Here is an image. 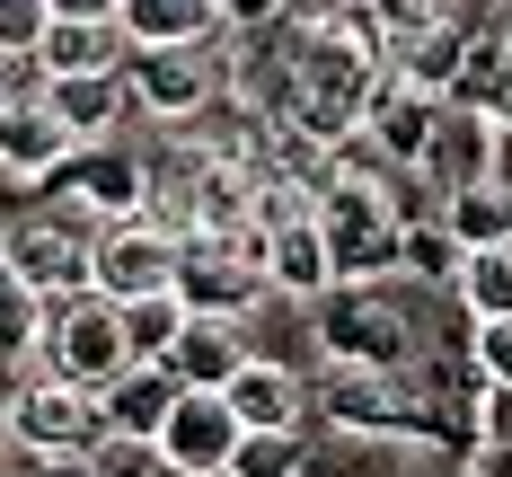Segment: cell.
<instances>
[{"mask_svg":"<svg viewBox=\"0 0 512 477\" xmlns=\"http://www.w3.org/2000/svg\"><path fill=\"white\" fill-rule=\"evenodd\" d=\"M133 62V36L115 27V18H53L45 53H36V71H124Z\"/></svg>","mask_w":512,"mask_h":477,"instance_id":"4fadbf2b","label":"cell"},{"mask_svg":"<svg viewBox=\"0 0 512 477\" xmlns=\"http://www.w3.org/2000/svg\"><path fill=\"white\" fill-rule=\"evenodd\" d=\"M115 27L133 36V53L151 45H204L221 27V0H115Z\"/></svg>","mask_w":512,"mask_h":477,"instance_id":"7c38bea8","label":"cell"},{"mask_svg":"<svg viewBox=\"0 0 512 477\" xmlns=\"http://www.w3.org/2000/svg\"><path fill=\"white\" fill-rule=\"evenodd\" d=\"M106 433V398L98 389H80V380H27L18 398H9V442L18 451H89Z\"/></svg>","mask_w":512,"mask_h":477,"instance_id":"5b68a950","label":"cell"},{"mask_svg":"<svg viewBox=\"0 0 512 477\" xmlns=\"http://www.w3.org/2000/svg\"><path fill=\"white\" fill-rule=\"evenodd\" d=\"M53 18H115V0H53Z\"/></svg>","mask_w":512,"mask_h":477,"instance_id":"f546056e","label":"cell"},{"mask_svg":"<svg viewBox=\"0 0 512 477\" xmlns=\"http://www.w3.org/2000/svg\"><path fill=\"white\" fill-rule=\"evenodd\" d=\"M177 371L168 363H133L115 389H106V433H142V442H159V424H168V407H177Z\"/></svg>","mask_w":512,"mask_h":477,"instance_id":"2e32d148","label":"cell"},{"mask_svg":"<svg viewBox=\"0 0 512 477\" xmlns=\"http://www.w3.org/2000/svg\"><path fill=\"white\" fill-rule=\"evenodd\" d=\"M0 89H9V53H0Z\"/></svg>","mask_w":512,"mask_h":477,"instance_id":"836d02e7","label":"cell"},{"mask_svg":"<svg viewBox=\"0 0 512 477\" xmlns=\"http://www.w3.org/2000/svg\"><path fill=\"white\" fill-rule=\"evenodd\" d=\"M477 371L512 389V318H477Z\"/></svg>","mask_w":512,"mask_h":477,"instance_id":"484cf974","label":"cell"},{"mask_svg":"<svg viewBox=\"0 0 512 477\" xmlns=\"http://www.w3.org/2000/svg\"><path fill=\"white\" fill-rule=\"evenodd\" d=\"M230 407H239L248 433H292L301 424V380L283 363H265V354H248V363L230 371Z\"/></svg>","mask_w":512,"mask_h":477,"instance_id":"5bb4252c","label":"cell"},{"mask_svg":"<svg viewBox=\"0 0 512 477\" xmlns=\"http://www.w3.org/2000/svg\"><path fill=\"white\" fill-rule=\"evenodd\" d=\"M460 301L477 318H512V239H504V248H468V257H460Z\"/></svg>","mask_w":512,"mask_h":477,"instance_id":"d6986e66","label":"cell"},{"mask_svg":"<svg viewBox=\"0 0 512 477\" xmlns=\"http://www.w3.org/2000/svg\"><path fill=\"white\" fill-rule=\"evenodd\" d=\"M318 230H327V248H336V283H345V274H389L398 248H407V239H398V204H389L371 177H354V168L318 186Z\"/></svg>","mask_w":512,"mask_h":477,"instance_id":"7a4b0ae2","label":"cell"},{"mask_svg":"<svg viewBox=\"0 0 512 477\" xmlns=\"http://www.w3.org/2000/svg\"><path fill=\"white\" fill-rule=\"evenodd\" d=\"M283 0H221V27H265Z\"/></svg>","mask_w":512,"mask_h":477,"instance_id":"f1b7e54d","label":"cell"},{"mask_svg":"<svg viewBox=\"0 0 512 477\" xmlns=\"http://www.w3.org/2000/svg\"><path fill=\"white\" fill-rule=\"evenodd\" d=\"M133 186H142L133 168H89V204H98V212H133V204H142Z\"/></svg>","mask_w":512,"mask_h":477,"instance_id":"83f0119b","label":"cell"},{"mask_svg":"<svg viewBox=\"0 0 512 477\" xmlns=\"http://www.w3.org/2000/svg\"><path fill=\"white\" fill-rule=\"evenodd\" d=\"M45 354L62 380H80V389H115L124 371L142 363V345H133V327H124V301H106V292H71L45 327Z\"/></svg>","mask_w":512,"mask_h":477,"instance_id":"6da1fadb","label":"cell"},{"mask_svg":"<svg viewBox=\"0 0 512 477\" xmlns=\"http://www.w3.org/2000/svg\"><path fill=\"white\" fill-rule=\"evenodd\" d=\"M442 221H451L460 257H468V248H504V239H512V186H504V177H477V186H460V195L442 204Z\"/></svg>","mask_w":512,"mask_h":477,"instance_id":"e0dca14e","label":"cell"},{"mask_svg":"<svg viewBox=\"0 0 512 477\" xmlns=\"http://www.w3.org/2000/svg\"><path fill=\"white\" fill-rule=\"evenodd\" d=\"M336 416L380 424V416H398V389H380V380H336Z\"/></svg>","mask_w":512,"mask_h":477,"instance_id":"d4e9b609","label":"cell"},{"mask_svg":"<svg viewBox=\"0 0 512 477\" xmlns=\"http://www.w3.org/2000/svg\"><path fill=\"white\" fill-rule=\"evenodd\" d=\"M495 433H512V389H495Z\"/></svg>","mask_w":512,"mask_h":477,"instance_id":"1f68e13d","label":"cell"},{"mask_svg":"<svg viewBox=\"0 0 512 477\" xmlns=\"http://www.w3.org/2000/svg\"><path fill=\"white\" fill-rule=\"evenodd\" d=\"M177 292H186V310H248L274 292V274H265V230L248 239H221V230H186V257H177Z\"/></svg>","mask_w":512,"mask_h":477,"instance_id":"277c9868","label":"cell"},{"mask_svg":"<svg viewBox=\"0 0 512 477\" xmlns=\"http://www.w3.org/2000/svg\"><path fill=\"white\" fill-rule=\"evenodd\" d=\"M0 257L18 265V283L36 301H71V292H98V230L80 212H45V221H18L0 239Z\"/></svg>","mask_w":512,"mask_h":477,"instance_id":"3957f363","label":"cell"},{"mask_svg":"<svg viewBox=\"0 0 512 477\" xmlns=\"http://www.w3.org/2000/svg\"><path fill=\"white\" fill-rule=\"evenodd\" d=\"M159 477H230V469H159Z\"/></svg>","mask_w":512,"mask_h":477,"instance_id":"d6a6232c","label":"cell"},{"mask_svg":"<svg viewBox=\"0 0 512 477\" xmlns=\"http://www.w3.org/2000/svg\"><path fill=\"white\" fill-rule=\"evenodd\" d=\"M80 133L53 115V106H18L9 89H0V168H18V177H36V168H53V159L71 151Z\"/></svg>","mask_w":512,"mask_h":477,"instance_id":"9a60e30c","label":"cell"},{"mask_svg":"<svg viewBox=\"0 0 512 477\" xmlns=\"http://www.w3.org/2000/svg\"><path fill=\"white\" fill-rule=\"evenodd\" d=\"M248 363V336H239V318L230 310H195L186 318V336L168 345V371L186 380V389H230V371Z\"/></svg>","mask_w":512,"mask_h":477,"instance_id":"8fae6325","label":"cell"},{"mask_svg":"<svg viewBox=\"0 0 512 477\" xmlns=\"http://www.w3.org/2000/svg\"><path fill=\"white\" fill-rule=\"evenodd\" d=\"M495 124L512 133V45H504V98H495Z\"/></svg>","mask_w":512,"mask_h":477,"instance_id":"4dcf8cb0","label":"cell"},{"mask_svg":"<svg viewBox=\"0 0 512 477\" xmlns=\"http://www.w3.org/2000/svg\"><path fill=\"white\" fill-rule=\"evenodd\" d=\"M9 477H98V460L89 451H18Z\"/></svg>","mask_w":512,"mask_h":477,"instance_id":"4316f807","label":"cell"},{"mask_svg":"<svg viewBox=\"0 0 512 477\" xmlns=\"http://www.w3.org/2000/svg\"><path fill=\"white\" fill-rule=\"evenodd\" d=\"M53 36V0H0V53L9 62H36Z\"/></svg>","mask_w":512,"mask_h":477,"instance_id":"7402d4cb","label":"cell"},{"mask_svg":"<svg viewBox=\"0 0 512 477\" xmlns=\"http://www.w3.org/2000/svg\"><path fill=\"white\" fill-rule=\"evenodd\" d=\"M265 274H274V292H292V301H318V292L336 283V248H327L318 212L274 221V230H265Z\"/></svg>","mask_w":512,"mask_h":477,"instance_id":"9c48e42d","label":"cell"},{"mask_svg":"<svg viewBox=\"0 0 512 477\" xmlns=\"http://www.w3.org/2000/svg\"><path fill=\"white\" fill-rule=\"evenodd\" d=\"M124 80H133V106L159 115V124H186V115L212 98L204 45H151V53H133V62H124Z\"/></svg>","mask_w":512,"mask_h":477,"instance_id":"ba28073f","label":"cell"},{"mask_svg":"<svg viewBox=\"0 0 512 477\" xmlns=\"http://www.w3.org/2000/svg\"><path fill=\"white\" fill-rule=\"evenodd\" d=\"M398 71H407L424 98H451V89H460V71H468V45L451 36V27H433V36L398 45Z\"/></svg>","mask_w":512,"mask_h":477,"instance_id":"ac0fdd59","label":"cell"},{"mask_svg":"<svg viewBox=\"0 0 512 477\" xmlns=\"http://www.w3.org/2000/svg\"><path fill=\"white\" fill-rule=\"evenodd\" d=\"M371 18H380V36L398 53L415 36H433V27H451V0H371Z\"/></svg>","mask_w":512,"mask_h":477,"instance_id":"603a6c76","label":"cell"},{"mask_svg":"<svg viewBox=\"0 0 512 477\" xmlns=\"http://www.w3.org/2000/svg\"><path fill=\"white\" fill-rule=\"evenodd\" d=\"M45 106L80 133V142H98V133H115V124L133 115V80H124V71H53Z\"/></svg>","mask_w":512,"mask_h":477,"instance_id":"30bf717a","label":"cell"},{"mask_svg":"<svg viewBox=\"0 0 512 477\" xmlns=\"http://www.w3.org/2000/svg\"><path fill=\"white\" fill-rule=\"evenodd\" d=\"M177 257H186V230L168 221H115L98 239V292L106 301H151V292H177Z\"/></svg>","mask_w":512,"mask_h":477,"instance_id":"8992f818","label":"cell"},{"mask_svg":"<svg viewBox=\"0 0 512 477\" xmlns=\"http://www.w3.org/2000/svg\"><path fill=\"white\" fill-rule=\"evenodd\" d=\"M292 469H301V424L292 433H248L239 460H230V477H292Z\"/></svg>","mask_w":512,"mask_h":477,"instance_id":"cb8c5ba5","label":"cell"},{"mask_svg":"<svg viewBox=\"0 0 512 477\" xmlns=\"http://www.w3.org/2000/svg\"><path fill=\"white\" fill-rule=\"evenodd\" d=\"M186 292H151V301H124V327H133V345H142V363H168V345L186 336Z\"/></svg>","mask_w":512,"mask_h":477,"instance_id":"ffe728a7","label":"cell"},{"mask_svg":"<svg viewBox=\"0 0 512 477\" xmlns=\"http://www.w3.org/2000/svg\"><path fill=\"white\" fill-rule=\"evenodd\" d=\"M486 133H477V124H442V133H433V142H424V159H433V177H442V195H460V186H477V177H486Z\"/></svg>","mask_w":512,"mask_h":477,"instance_id":"44dd1931","label":"cell"},{"mask_svg":"<svg viewBox=\"0 0 512 477\" xmlns=\"http://www.w3.org/2000/svg\"><path fill=\"white\" fill-rule=\"evenodd\" d=\"M248 442V424L230 407V389H177V407L159 424V469H230Z\"/></svg>","mask_w":512,"mask_h":477,"instance_id":"52a82bcc","label":"cell"}]
</instances>
